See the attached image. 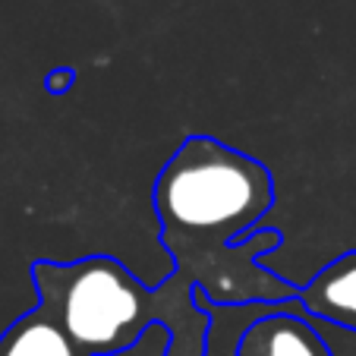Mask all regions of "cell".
I'll list each match as a JSON object with an SVG mask.
<instances>
[{"label": "cell", "mask_w": 356, "mask_h": 356, "mask_svg": "<svg viewBox=\"0 0 356 356\" xmlns=\"http://www.w3.org/2000/svg\"><path fill=\"white\" fill-rule=\"evenodd\" d=\"M32 284L38 309L54 318L86 356L129 353L148 331H168L164 356H209L211 312L195 287L170 268L161 284H142L120 259L82 256L73 262L35 259Z\"/></svg>", "instance_id": "obj_2"}, {"label": "cell", "mask_w": 356, "mask_h": 356, "mask_svg": "<svg viewBox=\"0 0 356 356\" xmlns=\"http://www.w3.org/2000/svg\"><path fill=\"white\" fill-rule=\"evenodd\" d=\"M296 306L343 331H356V249L341 252L300 287Z\"/></svg>", "instance_id": "obj_4"}, {"label": "cell", "mask_w": 356, "mask_h": 356, "mask_svg": "<svg viewBox=\"0 0 356 356\" xmlns=\"http://www.w3.org/2000/svg\"><path fill=\"white\" fill-rule=\"evenodd\" d=\"M73 82H76V73H73V70H70V67H60V70H54V73H47L44 88H47L51 95H67Z\"/></svg>", "instance_id": "obj_6"}, {"label": "cell", "mask_w": 356, "mask_h": 356, "mask_svg": "<svg viewBox=\"0 0 356 356\" xmlns=\"http://www.w3.org/2000/svg\"><path fill=\"white\" fill-rule=\"evenodd\" d=\"M152 209L174 271L211 306L296 302L300 287L262 265L284 234L259 227L275 209V177L259 158L189 133L158 170Z\"/></svg>", "instance_id": "obj_1"}, {"label": "cell", "mask_w": 356, "mask_h": 356, "mask_svg": "<svg viewBox=\"0 0 356 356\" xmlns=\"http://www.w3.org/2000/svg\"><path fill=\"white\" fill-rule=\"evenodd\" d=\"M0 356H86L44 309H29L0 334Z\"/></svg>", "instance_id": "obj_5"}, {"label": "cell", "mask_w": 356, "mask_h": 356, "mask_svg": "<svg viewBox=\"0 0 356 356\" xmlns=\"http://www.w3.org/2000/svg\"><path fill=\"white\" fill-rule=\"evenodd\" d=\"M234 356H334L309 318L271 306L243 328Z\"/></svg>", "instance_id": "obj_3"}]
</instances>
